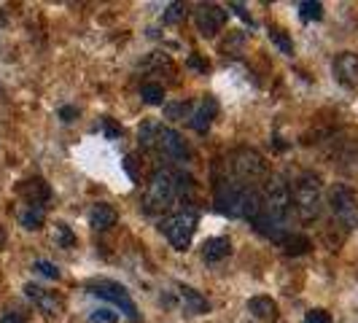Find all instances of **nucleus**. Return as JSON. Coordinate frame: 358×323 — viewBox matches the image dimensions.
Segmentation results:
<instances>
[{
    "label": "nucleus",
    "instance_id": "26",
    "mask_svg": "<svg viewBox=\"0 0 358 323\" xmlns=\"http://www.w3.org/2000/svg\"><path fill=\"white\" fill-rule=\"evenodd\" d=\"M186 17V6L183 3H170L167 8H164V14H162V22L164 24H176L180 19Z\"/></svg>",
    "mask_w": 358,
    "mask_h": 323
},
{
    "label": "nucleus",
    "instance_id": "22",
    "mask_svg": "<svg viewBox=\"0 0 358 323\" xmlns=\"http://www.w3.org/2000/svg\"><path fill=\"white\" fill-rule=\"evenodd\" d=\"M269 41H272V43H275L280 52L286 54V57H291V54H294V43H291V38H288L280 27H269Z\"/></svg>",
    "mask_w": 358,
    "mask_h": 323
},
{
    "label": "nucleus",
    "instance_id": "34",
    "mask_svg": "<svg viewBox=\"0 0 358 323\" xmlns=\"http://www.w3.org/2000/svg\"><path fill=\"white\" fill-rule=\"evenodd\" d=\"M124 170H127V175L132 180H138V173H135V157H127L124 159Z\"/></svg>",
    "mask_w": 358,
    "mask_h": 323
},
{
    "label": "nucleus",
    "instance_id": "25",
    "mask_svg": "<svg viewBox=\"0 0 358 323\" xmlns=\"http://www.w3.org/2000/svg\"><path fill=\"white\" fill-rule=\"evenodd\" d=\"M164 116L173 119V122L189 119V116H192V106H189V103H170V106H164Z\"/></svg>",
    "mask_w": 358,
    "mask_h": 323
},
{
    "label": "nucleus",
    "instance_id": "6",
    "mask_svg": "<svg viewBox=\"0 0 358 323\" xmlns=\"http://www.w3.org/2000/svg\"><path fill=\"white\" fill-rule=\"evenodd\" d=\"M227 167H229L232 178L245 186H253L256 180L267 178V162L253 148H234L227 159Z\"/></svg>",
    "mask_w": 358,
    "mask_h": 323
},
{
    "label": "nucleus",
    "instance_id": "35",
    "mask_svg": "<svg viewBox=\"0 0 358 323\" xmlns=\"http://www.w3.org/2000/svg\"><path fill=\"white\" fill-rule=\"evenodd\" d=\"M189 65H192V68H197V71H208V62H202L197 54H192V57H189Z\"/></svg>",
    "mask_w": 358,
    "mask_h": 323
},
{
    "label": "nucleus",
    "instance_id": "32",
    "mask_svg": "<svg viewBox=\"0 0 358 323\" xmlns=\"http://www.w3.org/2000/svg\"><path fill=\"white\" fill-rule=\"evenodd\" d=\"M59 119H62L65 124H71L73 119H78V108H73V106H62V108H59Z\"/></svg>",
    "mask_w": 358,
    "mask_h": 323
},
{
    "label": "nucleus",
    "instance_id": "8",
    "mask_svg": "<svg viewBox=\"0 0 358 323\" xmlns=\"http://www.w3.org/2000/svg\"><path fill=\"white\" fill-rule=\"evenodd\" d=\"M87 291L110 302L113 307H119L129 321H141V313H138V307H135V302H132V296H129V291L124 286H119L113 280H92V283H87Z\"/></svg>",
    "mask_w": 358,
    "mask_h": 323
},
{
    "label": "nucleus",
    "instance_id": "10",
    "mask_svg": "<svg viewBox=\"0 0 358 323\" xmlns=\"http://www.w3.org/2000/svg\"><path fill=\"white\" fill-rule=\"evenodd\" d=\"M229 19V11L215 6V3H199L197 11H194V22H197V30L205 38H213Z\"/></svg>",
    "mask_w": 358,
    "mask_h": 323
},
{
    "label": "nucleus",
    "instance_id": "30",
    "mask_svg": "<svg viewBox=\"0 0 358 323\" xmlns=\"http://www.w3.org/2000/svg\"><path fill=\"white\" fill-rule=\"evenodd\" d=\"M103 132H106L108 141H116V138H122V127L116 124L110 116H108V119H103Z\"/></svg>",
    "mask_w": 358,
    "mask_h": 323
},
{
    "label": "nucleus",
    "instance_id": "1",
    "mask_svg": "<svg viewBox=\"0 0 358 323\" xmlns=\"http://www.w3.org/2000/svg\"><path fill=\"white\" fill-rule=\"evenodd\" d=\"M215 208L229 218L256 221L262 215V197L253 186H245L234 178H221L215 183Z\"/></svg>",
    "mask_w": 358,
    "mask_h": 323
},
{
    "label": "nucleus",
    "instance_id": "17",
    "mask_svg": "<svg viewBox=\"0 0 358 323\" xmlns=\"http://www.w3.org/2000/svg\"><path fill=\"white\" fill-rule=\"evenodd\" d=\"M229 253H232L229 237H208V240L202 243V259H205L208 264H215V261L227 259Z\"/></svg>",
    "mask_w": 358,
    "mask_h": 323
},
{
    "label": "nucleus",
    "instance_id": "27",
    "mask_svg": "<svg viewBox=\"0 0 358 323\" xmlns=\"http://www.w3.org/2000/svg\"><path fill=\"white\" fill-rule=\"evenodd\" d=\"M90 321L92 323H116L119 321V313H113V310H108V307H100V310H92Z\"/></svg>",
    "mask_w": 358,
    "mask_h": 323
},
{
    "label": "nucleus",
    "instance_id": "13",
    "mask_svg": "<svg viewBox=\"0 0 358 323\" xmlns=\"http://www.w3.org/2000/svg\"><path fill=\"white\" fill-rule=\"evenodd\" d=\"M215 113H218V103L213 97H202L197 106H192V116H189V127L197 132H208L213 124Z\"/></svg>",
    "mask_w": 358,
    "mask_h": 323
},
{
    "label": "nucleus",
    "instance_id": "21",
    "mask_svg": "<svg viewBox=\"0 0 358 323\" xmlns=\"http://www.w3.org/2000/svg\"><path fill=\"white\" fill-rule=\"evenodd\" d=\"M141 97L148 106H162L164 103V87L157 84V81H145L143 87H141Z\"/></svg>",
    "mask_w": 358,
    "mask_h": 323
},
{
    "label": "nucleus",
    "instance_id": "15",
    "mask_svg": "<svg viewBox=\"0 0 358 323\" xmlns=\"http://www.w3.org/2000/svg\"><path fill=\"white\" fill-rule=\"evenodd\" d=\"M116 221H119V213H116V208L108 205V202H97L90 210V227L94 232H106Z\"/></svg>",
    "mask_w": 358,
    "mask_h": 323
},
{
    "label": "nucleus",
    "instance_id": "24",
    "mask_svg": "<svg viewBox=\"0 0 358 323\" xmlns=\"http://www.w3.org/2000/svg\"><path fill=\"white\" fill-rule=\"evenodd\" d=\"M54 243H57L59 248H73V245H76V234L71 232L68 224H57V227H54Z\"/></svg>",
    "mask_w": 358,
    "mask_h": 323
},
{
    "label": "nucleus",
    "instance_id": "19",
    "mask_svg": "<svg viewBox=\"0 0 358 323\" xmlns=\"http://www.w3.org/2000/svg\"><path fill=\"white\" fill-rule=\"evenodd\" d=\"M43 221H46V208H43V205H24V208L19 210V224H22L24 229H30V232L41 229Z\"/></svg>",
    "mask_w": 358,
    "mask_h": 323
},
{
    "label": "nucleus",
    "instance_id": "20",
    "mask_svg": "<svg viewBox=\"0 0 358 323\" xmlns=\"http://www.w3.org/2000/svg\"><path fill=\"white\" fill-rule=\"evenodd\" d=\"M283 251L288 253V256H299V253H307L310 248H313V243L307 240L305 234H296V232H291L288 234V240L280 245Z\"/></svg>",
    "mask_w": 358,
    "mask_h": 323
},
{
    "label": "nucleus",
    "instance_id": "2",
    "mask_svg": "<svg viewBox=\"0 0 358 323\" xmlns=\"http://www.w3.org/2000/svg\"><path fill=\"white\" fill-rule=\"evenodd\" d=\"M186 189H192V178H189V175H183L178 170H157V173L151 175V180H148V186H145L141 208H143V213H148V215L162 213V210H167Z\"/></svg>",
    "mask_w": 358,
    "mask_h": 323
},
{
    "label": "nucleus",
    "instance_id": "29",
    "mask_svg": "<svg viewBox=\"0 0 358 323\" xmlns=\"http://www.w3.org/2000/svg\"><path fill=\"white\" fill-rule=\"evenodd\" d=\"M33 269H36V272H41L43 278H49V280H57V278H59V269L54 267L52 261H43V259H38L36 264H33Z\"/></svg>",
    "mask_w": 358,
    "mask_h": 323
},
{
    "label": "nucleus",
    "instance_id": "4",
    "mask_svg": "<svg viewBox=\"0 0 358 323\" xmlns=\"http://www.w3.org/2000/svg\"><path fill=\"white\" fill-rule=\"evenodd\" d=\"M259 197H262V215L264 218L286 224L288 213H291V186L283 175H267Z\"/></svg>",
    "mask_w": 358,
    "mask_h": 323
},
{
    "label": "nucleus",
    "instance_id": "16",
    "mask_svg": "<svg viewBox=\"0 0 358 323\" xmlns=\"http://www.w3.org/2000/svg\"><path fill=\"white\" fill-rule=\"evenodd\" d=\"M178 299L180 305L186 307V313H192V315H202V313H208L210 310V302L199 294V291H194L192 286H183V283H178Z\"/></svg>",
    "mask_w": 358,
    "mask_h": 323
},
{
    "label": "nucleus",
    "instance_id": "36",
    "mask_svg": "<svg viewBox=\"0 0 358 323\" xmlns=\"http://www.w3.org/2000/svg\"><path fill=\"white\" fill-rule=\"evenodd\" d=\"M3 245H6V229L0 227V248H3Z\"/></svg>",
    "mask_w": 358,
    "mask_h": 323
},
{
    "label": "nucleus",
    "instance_id": "7",
    "mask_svg": "<svg viewBox=\"0 0 358 323\" xmlns=\"http://www.w3.org/2000/svg\"><path fill=\"white\" fill-rule=\"evenodd\" d=\"M197 221H199L197 210L186 208V210H178V213L162 218L159 232L170 240V245H173V248L186 251V248L192 245V237H194V232H197Z\"/></svg>",
    "mask_w": 358,
    "mask_h": 323
},
{
    "label": "nucleus",
    "instance_id": "3",
    "mask_svg": "<svg viewBox=\"0 0 358 323\" xmlns=\"http://www.w3.org/2000/svg\"><path fill=\"white\" fill-rule=\"evenodd\" d=\"M138 141L143 148L148 151H157L159 157L164 159H173V162H186L192 157V148L189 143L180 138L178 132L173 129V127H164L159 122H154V119H148L141 124L138 129Z\"/></svg>",
    "mask_w": 358,
    "mask_h": 323
},
{
    "label": "nucleus",
    "instance_id": "33",
    "mask_svg": "<svg viewBox=\"0 0 358 323\" xmlns=\"http://www.w3.org/2000/svg\"><path fill=\"white\" fill-rule=\"evenodd\" d=\"M229 8H232L234 14H237V17L243 19V22H245V24H251V27H253V19H251V14H248V11H245V6H243V3H229Z\"/></svg>",
    "mask_w": 358,
    "mask_h": 323
},
{
    "label": "nucleus",
    "instance_id": "23",
    "mask_svg": "<svg viewBox=\"0 0 358 323\" xmlns=\"http://www.w3.org/2000/svg\"><path fill=\"white\" fill-rule=\"evenodd\" d=\"M296 8H299V17L305 19V22H315V19L323 17V6L315 3V0H302Z\"/></svg>",
    "mask_w": 358,
    "mask_h": 323
},
{
    "label": "nucleus",
    "instance_id": "12",
    "mask_svg": "<svg viewBox=\"0 0 358 323\" xmlns=\"http://www.w3.org/2000/svg\"><path fill=\"white\" fill-rule=\"evenodd\" d=\"M334 78L340 81L342 87L356 89L358 87V54L342 52L340 57L334 59Z\"/></svg>",
    "mask_w": 358,
    "mask_h": 323
},
{
    "label": "nucleus",
    "instance_id": "11",
    "mask_svg": "<svg viewBox=\"0 0 358 323\" xmlns=\"http://www.w3.org/2000/svg\"><path fill=\"white\" fill-rule=\"evenodd\" d=\"M24 296L33 302V305L41 310V313H46V315H62V310H65V299L57 294V291H46V288L36 286V283H27L24 286Z\"/></svg>",
    "mask_w": 358,
    "mask_h": 323
},
{
    "label": "nucleus",
    "instance_id": "9",
    "mask_svg": "<svg viewBox=\"0 0 358 323\" xmlns=\"http://www.w3.org/2000/svg\"><path fill=\"white\" fill-rule=\"evenodd\" d=\"M329 205H331V210H334V215H337V221H340L345 229L358 227V197L350 186L334 183L331 192H329Z\"/></svg>",
    "mask_w": 358,
    "mask_h": 323
},
{
    "label": "nucleus",
    "instance_id": "18",
    "mask_svg": "<svg viewBox=\"0 0 358 323\" xmlns=\"http://www.w3.org/2000/svg\"><path fill=\"white\" fill-rule=\"evenodd\" d=\"M248 313H251L256 321L269 323L278 318V305L269 296H253V299H248Z\"/></svg>",
    "mask_w": 358,
    "mask_h": 323
},
{
    "label": "nucleus",
    "instance_id": "28",
    "mask_svg": "<svg viewBox=\"0 0 358 323\" xmlns=\"http://www.w3.org/2000/svg\"><path fill=\"white\" fill-rule=\"evenodd\" d=\"M27 310H22V307H8V310H3V315H0V321L3 323H24L27 321Z\"/></svg>",
    "mask_w": 358,
    "mask_h": 323
},
{
    "label": "nucleus",
    "instance_id": "5",
    "mask_svg": "<svg viewBox=\"0 0 358 323\" xmlns=\"http://www.w3.org/2000/svg\"><path fill=\"white\" fill-rule=\"evenodd\" d=\"M291 205L296 208V215L302 221H315L323 210V194H321V178L305 173L296 180L294 192H291Z\"/></svg>",
    "mask_w": 358,
    "mask_h": 323
},
{
    "label": "nucleus",
    "instance_id": "14",
    "mask_svg": "<svg viewBox=\"0 0 358 323\" xmlns=\"http://www.w3.org/2000/svg\"><path fill=\"white\" fill-rule=\"evenodd\" d=\"M17 192L24 197V205H43L46 208V202L52 199V189H49V183L43 178L24 180V183H19Z\"/></svg>",
    "mask_w": 358,
    "mask_h": 323
},
{
    "label": "nucleus",
    "instance_id": "31",
    "mask_svg": "<svg viewBox=\"0 0 358 323\" xmlns=\"http://www.w3.org/2000/svg\"><path fill=\"white\" fill-rule=\"evenodd\" d=\"M305 323H331V315H329L326 310H310Z\"/></svg>",
    "mask_w": 358,
    "mask_h": 323
}]
</instances>
